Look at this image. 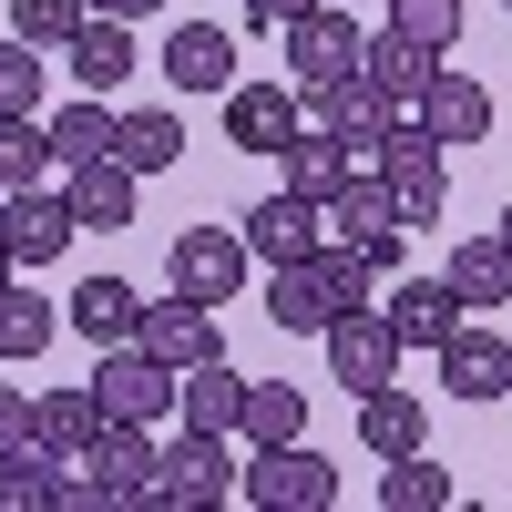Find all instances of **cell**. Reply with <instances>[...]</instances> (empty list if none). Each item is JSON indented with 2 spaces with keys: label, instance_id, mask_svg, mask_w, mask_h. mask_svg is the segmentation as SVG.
<instances>
[{
  "label": "cell",
  "instance_id": "cell-1",
  "mask_svg": "<svg viewBox=\"0 0 512 512\" xmlns=\"http://www.w3.org/2000/svg\"><path fill=\"white\" fill-rule=\"evenodd\" d=\"M236 502H256V512H328L338 502V461H318L308 441H267V451L246 461Z\"/></svg>",
  "mask_w": 512,
  "mask_h": 512
},
{
  "label": "cell",
  "instance_id": "cell-2",
  "mask_svg": "<svg viewBox=\"0 0 512 512\" xmlns=\"http://www.w3.org/2000/svg\"><path fill=\"white\" fill-rule=\"evenodd\" d=\"M236 482H246V461L226 451V431H185L175 451L154 461V502H164V512H205V502H236Z\"/></svg>",
  "mask_w": 512,
  "mask_h": 512
},
{
  "label": "cell",
  "instance_id": "cell-3",
  "mask_svg": "<svg viewBox=\"0 0 512 512\" xmlns=\"http://www.w3.org/2000/svg\"><path fill=\"white\" fill-rule=\"evenodd\" d=\"M379 185H390L400 226H441V205H451V175H441V144L420 134L410 113L390 123V144H379Z\"/></svg>",
  "mask_w": 512,
  "mask_h": 512
},
{
  "label": "cell",
  "instance_id": "cell-4",
  "mask_svg": "<svg viewBox=\"0 0 512 512\" xmlns=\"http://www.w3.org/2000/svg\"><path fill=\"white\" fill-rule=\"evenodd\" d=\"M175 379L185 369H164L144 338H123V349H103V369H93V400H103V420H144L154 431V420L175 410Z\"/></svg>",
  "mask_w": 512,
  "mask_h": 512
},
{
  "label": "cell",
  "instance_id": "cell-5",
  "mask_svg": "<svg viewBox=\"0 0 512 512\" xmlns=\"http://www.w3.org/2000/svg\"><path fill=\"white\" fill-rule=\"evenodd\" d=\"M328 379H338L349 400L390 390V379H400V328L379 318V308H349V318H328Z\"/></svg>",
  "mask_w": 512,
  "mask_h": 512
},
{
  "label": "cell",
  "instance_id": "cell-6",
  "mask_svg": "<svg viewBox=\"0 0 512 512\" xmlns=\"http://www.w3.org/2000/svg\"><path fill=\"white\" fill-rule=\"evenodd\" d=\"M328 236L338 246H349V256H369V267H400V205H390V185H379V175H349V185H338L328 195Z\"/></svg>",
  "mask_w": 512,
  "mask_h": 512
},
{
  "label": "cell",
  "instance_id": "cell-7",
  "mask_svg": "<svg viewBox=\"0 0 512 512\" xmlns=\"http://www.w3.org/2000/svg\"><path fill=\"white\" fill-rule=\"evenodd\" d=\"M297 113H308V123H328V134L338 144H349V154H369L379 164V144H390V103H369V82L359 72H338V82H297Z\"/></svg>",
  "mask_w": 512,
  "mask_h": 512
},
{
  "label": "cell",
  "instance_id": "cell-8",
  "mask_svg": "<svg viewBox=\"0 0 512 512\" xmlns=\"http://www.w3.org/2000/svg\"><path fill=\"white\" fill-rule=\"evenodd\" d=\"M236 236H246V256H267V267H297V256H318L328 246V205H308V195H267V205H246L236 216Z\"/></svg>",
  "mask_w": 512,
  "mask_h": 512
},
{
  "label": "cell",
  "instance_id": "cell-9",
  "mask_svg": "<svg viewBox=\"0 0 512 512\" xmlns=\"http://www.w3.org/2000/svg\"><path fill=\"white\" fill-rule=\"evenodd\" d=\"M164 267H175V287H185V297H205V308H226V297L246 287V267H256V256H246V236H236V226H185Z\"/></svg>",
  "mask_w": 512,
  "mask_h": 512
},
{
  "label": "cell",
  "instance_id": "cell-10",
  "mask_svg": "<svg viewBox=\"0 0 512 512\" xmlns=\"http://www.w3.org/2000/svg\"><path fill=\"white\" fill-rule=\"evenodd\" d=\"M359 21H349V0H318V11H297L287 21V72L297 82H338V72H359Z\"/></svg>",
  "mask_w": 512,
  "mask_h": 512
},
{
  "label": "cell",
  "instance_id": "cell-11",
  "mask_svg": "<svg viewBox=\"0 0 512 512\" xmlns=\"http://www.w3.org/2000/svg\"><path fill=\"white\" fill-rule=\"evenodd\" d=\"M379 318L400 328V349H431V359H441V338L472 318V308H461V287H451V277H400L390 297H379Z\"/></svg>",
  "mask_w": 512,
  "mask_h": 512
},
{
  "label": "cell",
  "instance_id": "cell-12",
  "mask_svg": "<svg viewBox=\"0 0 512 512\" xmlns=\"http://www.w3.org/2000/svg\"><path fill=\"white\" fill-rule=\"evenodd\" d=\"M441 390L451 400H512V338H492V328L461 318L441 338Z\"/></svg>",
  "mask_w": 512,
  "mask_h": 512
},
{
  "label": "cell",
  "instance_id": "cell-13",
  "mask_svg": "<svg viewBox=\"0 0 512 512\" xmlns=\"http://www.w3.org/2000/svg\"><path fill=\"white\" fill-rule=\"evenodd\" d=\"M0 236H11V256H21V267H52V256L82 236V216H72V195L21 185V195H0Z\"/></svg>",
  "mask_w": 512,
  "mask_h": 512
},
{
  "label": "cell",
  "instance_id": "cell-14",
  "mask_svg": "<svg viewBox=\"0 0 512 512\" xmlns=\"http://www.w3.org/2000/svg\"><path fill=\"white\" fill-rule=\"evenodd\" d=\"M297 123H308V113H297L287 82H236V93H226V144L236 154H287Z\"/></svg>",
  "mask_w": 512,
  "mask_h": 512
},
{
  "label": "cell",
  "instance_id": "cell-15",
  "mask_svg": "<svg viewBox=\"0 0 512 512\" xmlns=\"http://www.w3.org/2000/svg\"><path fill=\"white\" fill-rule=\"evenodd\" d=\"M144 349L164 359V369H195V359H226V338H216V308L205 297H164V308H144Z\"/></svg>",
  "mask_w": 512,
  "mask_h": 512
},
{
  "label": "cell",
  "instance_id": "cell-16",
  "mask_svg": "<svg viewBox=\"0 0 512 512\" xmlns=\"http://www.w3.org/2000/svg\"><path fill=\"white\" fill-rule=\"evenodd\" d=\"M431 52H420V41H400V31H369L359 41V82H369V103H390V113H410L420 93H431Z\"/></svg>",
  "mask_w": 512,
  "mask_h": 512
},
{
  "label": "cell",
  "instance_id": "cell-17",
  "mask_svg": "<svg viewBox=\"0 0 512 512\" xmlns=\"http://www.w3.org/2000/svg\"><path fill=\"white\" fill-rule=\"evenodd\" d=\"M410 123H420L431 144H482V134H492V93H482L472 72H431V93L410 103Z\"/></svg>",
  "mask_w": 512,
  "mask_h": 512
},
{
  "label": "cell",
  "instance_id": "cell-18",
  "mask_svg": "<svg viewBox=\"0 0 512 512\" xmlns=\"http://www.w3.org/2000/svg\"><path fill=\"white\" fill-rule=\"evenodd\" d=\"M62 328L93 338V349H123V338H144V297L123 287V277H82V287L62 297Z\"/></svg>",
  "mask_w": 512,
  "mask_h": 512
},
{
  "label": "cell",
  "instance_id": "cell-19",
  "mask_svg": "<svg viewBox=\"0 0 512 512\" xmlns=\"http://www.w3.org/2000/svg\"><path fill=\"white\" fill-rule=\"evenodd\" d=\"M267 318L297 338H328L338 318V287H328V256H297V267H267Z\"/></svg>",
  "mask_w": 512,
  "mask_h": 512
},
{
  "label": "cell",
  "instance_id": "cell-20",
  "mask_svg": "<svg viewBox=\"0 0 512 512\" xmlns=\"http://www.w3.org/2000/svg\"><path fill=\"white\" fill-rule=\"evenodd\" d=\"M175 93H236V41L216 21H185L175 41H164V62H154Z\"/></svg>",
  "mask_w": 512,
  "mask_h": 512
},
{
  "label": "cell",
  "instance_id": "cell-21",
  "mask_svg": "<svg viewBox=\"0 0 512 512\" xmlns=\"http://www.w3.org/2000/svg\"><path fill=\"white\" fill-rule=\"evenodd\" d=\"M62 62H72L82 93H123V72H134V31H123L113 11H93V21L62 41Z\"/></svg>",
  "mask_w": 512,
  "mask_h": 512
},
{
  "label": "cell",
  "instance_id": "cell-22",
  "mask_svg": "<svg viewBox=\"0 0 512 512\" xmlns=\"http://www.w3.org/2000/svg\"><path fill=\"white\" fill-rule=\"evenodd\" d=\"M134 185H144V175H134L123 154L72 164V216H82V226H103V236H113V226H134Z\"/></svg>",
  "mask_w": 512,
  "mask_h": 512
},
{
  "label": "cell",
  "instance_id": "cell-23",
  "mask_svg": "<svg viewBox=\"0 0 512 512\" xmlns=\"http://www.w3.org/2000/svg\"><path fill=\"white\" fill-rule=\"evenodd\" d=\"M277 164H287V195H308V205H328L338 185H349V175H359V154H349V144H338V134H328V123H318V134H308V123H297V144H287Z\"/></svg>",
  "mask_w": 512,
  "mask_h": 512
},
{
  "label": "cell",
  "instance_id": "cell-24",
  "mask_svg": "<svg viewBox=\"0 0 512 512\" xmlns=\"http://www.w3.org/2000/svg\"><path fill=\"white\" fill-rule=\"evenodd\" d=\"M175 410H185V431H236V420H246V379L226 359H195L175 379Z\"/></svg>",
  "mask_w": 512,
  "mask_h": 512
},
{
  "label": "cell",
  "instance_id": "cell-25",
  "mask_svg": "<svg viewBox=\"0 0 512 512\" xmlns=\"http://www.w3.org/2000/svg\"><path fill=\"white\" fill-rule=\"evenodd\" d=\"M93 431H103V400H93V390H41V400H31V441L52 451V461H82Z\"/></svg>",
  "mask_w": 512,
  "mask_h": 512
},
{
  "label": "cell",
  "instance_id": "cell-26",
  "mask_svg": "<svg viewBox=\"0 0 512 512\" xmlns=\"http://www.w3.org/2000/svg\"><path fill=\"white\" fill-rule=\"evenodd\" d=\"M359 441H369L379 461L431 451V410H420V390H369V400H359Z\"/></svg>",
  "mask_w": 512,
  "mask_h": 512
},
{
  "label": "cell",
  "instance_id": "cell-27",
  "mask_svg": "<svg viewBox=\"0 0 512 512\" xmlns=\"http://www.w3.org/2000/svg\"><path fill=\"white\" fill-rule=\"evenodd\" d=\"M441 277L461 287V308H512V256H502V236L451 246V267H441Z\"/></svg>",
  "mask_w": 512,
  "mask_h": 512
},
{
  "label": "cell",
  "instance_id": "cell-28",
  "mask_svg": "<svg viewBox=\"0 0 512 512\" xmlns=\"http://www.w3.org/2000/svg\"><path fill=\"white\" fill-rule=\"evenodd\" d=\"M52 123H41V113H0V195H21V185H41V175H52Z\"/></svg>",
  "mask_w": 512,
  "mask_h": 512
},
{
  "label": "cell",
  "instance_id": "cell-29",
  "mask_svg": "<svg viewBox=\"0 0 512 512\" xmlns=\"http://www.w3.org/2000/svg\"><path fill=\"white\" fill-rule=\"evenodd\" d=\"M236 431L267 451V441H308V390H287V379H246V420Z\"/></svg>",
  "mask_w": 512,
  "mask_h": 512
},
{
  "label": "cell",
  "instance_id": "cell-30",
  "mask_svg": "<svg viewBox=\"0 0 512 512\" xmlns=\"http://www.w3.org/2000/svg\"><path fill=\"white\" fill-rule=\"evenodd\" d=\"M52 338H62V308H52V297H31V287L11 277V287H0V359H41Z\"/></svg>",
  "mask_w": 512,
  "mask_h": 512
},
{
  "label": "cell",
  "instance_id": "cell-31",
  "mask_svg": "<svg viewBox=\"0 0 512 512\" xmlns=\"http://www.w3.org/2000/svg\"><path fill=\"white\" fill-rule=\"evenodd\" d=\"M379 512H451V472L431 451H400L390 472H379Z\"/></svg>",
  "mask_w": 512,
  "mask_h": 512
},
{
  "label": "cell",
  "instance_id": "cell-32",
  "mask_svg": "<svg viewBox=\"0 0 512 512\" xmlns=\"http://www.w3.org/2000/svg\"><path fill=\"white\" fill-rule=\"evenodd\" d=\"M113 154L134 164V175H164V164L185 154V123H175V113H123V123H113Z\"/></svg>",
  "mask_w": 512,
  "mask_h": 512
},
{
  "label": "cell",
  "instance_id": "cell-33",
  "mask_svg": "<svg viewBox=\"0 0 512 512\" xmlns=\"http://www.w3.org/2000/svg\"><path fill=\"white\" fill-rule=\"evenodd\" d=\"M52 502H62V461L41 451V441L0 461V512H52Z\"/></svg>",
  "mask_w": 512,
  "mask_h": 512
},
{
  "label": "cell",
  "instance_id": "cell-34",
  "mask_svg": "<svg viewBox=\"0 0 512 512\" xmlns=\"http://www.w3.org/2000/svg\"><path fill=\"white\" fill-rule=\"evenodd\" d=\"M113 123H123V113H103V93L62 103V113H52V154H62V164H93V154H113Z\"/></svg>",
  "mask_w": 512,
  "mask_h": 512
},
{
  "label": "cell",
  "instance_id": "cell-35",
  "mask_svg": "<svg viewBox=\"0 0 512 512\" xmlns=\"http://www.w3.org/2000/svg\"><path fill=\"white\" fill-rule=\"evenodd\" d=\"M41 82H52V62H41V41H0V113H41Z\"/></svg>",
  "mask_w": 512,
  "mask_h": 512
},
{
  "label": "cell",
  "instance_id": "cell-36",
  "mask_svg": "<svg viewBox=\"0 0 512 512\" xmlns=\"http://www.w3.org/2000/svg\"><path fill=\"white\" fill-rule=\"evenodd\" d=\"M390 31L400 41H420V52H451V41H461V0H390Z\"/></svg>",
  "mask_w": 512,
  "mask_h": 512
},
{
  "label": "cell",
  "instance_id": "cell-37",
  "mask_svg": "<svg viewBox=\"0 0 512 512\" xmlns=\"http://www.w3.org/2000/svg\"><path fill=\"white\" fill-rule=\"evenodd\" d=\"M82 21H93V0H11V31H21V41H41V52H62Z\"/></svg>",
  "mask_w": 512,
  "mask_h": 512
},
{
  "label": "cell",
  "instance_id": "cell-38",
  "mask_svg": "<svg viewBox=\"0 0 512 512\" xmlns=\"http://www.w3.org/2000/svg\"><path fill=\"white\" fill-rule=\"evenodd\" d=\"M11 451H31V400L0 390V461H11Z\"/></svg>",
  "mask_w": 512,
  "mask_h": 512
},
{
  "label": "cell",
  "instance_id": "cell-39",
  "mask_svg": "<svg viewBox=\"0 0 512 512\" xmlns=\"http://www.w3.org/2000/svg\"><path fill=\"white\" fill-rule=\"evenodd\" d=\"M297 11H318V0H246V21H256V31H267V21H277V31H287V21H297Z\"/></svg>",
  "mask_w": 512,
  "mask_h": 512
},
{
  "label": "cell",
  "instance_id": "cell-40",
  "mask_svg": "<svg viewBox=\"0 0 512 512\" xmlns=\"http://www.w3.org/2000/svg\"><path fill=\"white\" fill-rule=\"evenodd\" d=\"M93 11H113V21H144V11H154V0H93Z\"/></svg>",
  "mask_w": 512,
  "mask_h": 512
},
{
  "label": "cell",
  "instance_id": "cell-41",
  "mask_svg": "<svg viewBox=\"0 0 512 512\" xmlns=\"http://www.w3.org/2000/svg\"><path fill=\"white\" fill-rule=\"evenodd\" d=\"M11 277H21V256H11V236H0V287H11Z\"/></svg>",
  "mask_w": 512,
  "mask_h": 512
},
{
  "label": "cell",
  "instance_id": "cell-42",
  "mask_svg": "<svg viewBox=\"0 0 512 512\" xmlns=\"http://www.w3.org/2000/svg\"><path fill=\"white\" fill-rule=\"evenodd\" d=\"M492 236H502V256H512V205H502V226H492Z\"/></svg>",
  "mask_w": 512,
  "mask_h": 512
},
{
  "label": "cell",
  "instance_id": "cell-43",
  "mask_svg": "<svg viewBox=\"0 0 512 512\" xmlns=\"http://www.w3.org/2000/svg\"><path fill=\"white\" fill-rule=\"evenodd\" d=\"M502 11H512V0H502Z\"/></svg>",
  "mask_w": 512,
  "mask_h": 512
}]
</instances>
